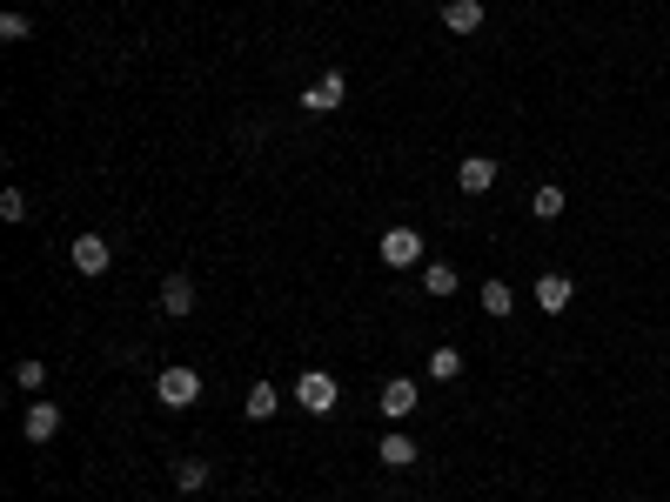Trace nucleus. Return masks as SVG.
<instances>
[{"label":"nucleus","instance_id":"nucleus-20","mask_svg":"<svg viewBox=\"0 0 670 502\" xmlns=\"http://www.w3.org/2000/svg\"><path fill=\"white\" fill-rule=\"evenodd\" d=\"M27 34H34L27 14H0V41H27Z\"/></svg>","mask_w":670,"mask_h":502},{"label":"nucleus","instance_id":"nucleus-19","mask_svg":"<svg viewBox=\"0 0 670 502\" xmlns=\"http://www.w3.org/2000/svg\"><path fill=\"white\" fill-rule=\"evenodd\" d=\"M14 382H21L27 395H41L47 389V362H21V369H14Z\"/></svg>","mask_w":670,"mask_h":502},{"label":"nucleus","instance_id":"nucleus-9","mask_svg":"<svg viewBox=\"0 0 670 502\" xmlns=\"http://www.w3.org/2000/svg\"><path fill=\"white\" fill-rule=\"evenodd\" d=\"M483 21H490V14H483V0H443V27H449V34H476Z\"/></svg>","mask_w":670,"mask_h":502},{"label":"nucleus","instance_id":"nucleus-10","mask_svg":"<svg viewBox=\"0 0 670 502\" xmlns=\"http://www.w3.org/2000/svg\"><path fill=\"white\" fill-rule=\"evenodd\" d=\"M570 295H577V282H570V275H543V282H536V308H543V315H563V308H570Z\"/></svg>","mask_w":670,"mask_h":502},{"label":"nucleus","instance_id":"nucleus-4","mask_svg":"<svg viewBox=\"0 0 670 502\" xmlns=\"http://www.w3.org/2000/svg\"><path fill=\"white\" fill-rule=\"evenodd\" d=\"M342 101H349V81H342L335 67H329V74H315V81H309V94H302V108H309V114H335Z\"/></svg>","mask_w":670,"mask_h":502},{"label":"nucleus","instance_id":"nucleus-15","mask_svg":"<svg viewBox=\"0 0 670 502\" xmlns=\"http://www.w3.org/2000/svg\"><path fill=\"white\" fill-rule=\"evenodd\" d=\"M208 482H215V469H208V462H195V456L175 462V489H181V496H201Z\"/></svg>","mask_w":670,"mask_h":502},{"label":"nucleus","instance_id":"nucleus-12","mask_svg":"<svg viewBox=\"0 0 670 502\" xmlns=\"http://www.w3.org/2000/svg\"><path fill=\"white\" fill-rule=\"evenodd\" d=\"M376 456H382V469H409V462H416V436H409V429H389V436L376 442Z\"/></svg>","mask_w":670,"mask_h":502},{"label":"nucleus","instance_id":"nucleus-21","mask_svg":"<svg viewBox=\"0 0 670 502\" xmlns=\"http://www.w3.org/2000/svg\"><path fill=\"white\" fill-rule=\"evenodd\" d=\"M0 215H7V221H27V195H21V188H0Z\"/></svg>","mask_w":670,"mask_h":502},{"label":"nucleus","instance_id":"nucleus-8","mask_svg":"<svg viewBox=\"0 0 670 502\" xmlns=\"http://www.w3.org/2000/svg\"><path fill=\"white\" fill-rule=\"evenodd\" d=\"M161 315H168V322L195 315V282H188V275H168V282H161Z\"/></svg>","mask_w":670,"mask_h":502},{"label":"nucleus","instance_id":"nucleus-2","mask_svg":"<svg viewBox=\"0 0 670 502\" xmlns=\"http://www.w3.org/2000/svg\"><path fill=\"white\" fill-rule=\"evenodd\" d=\"M295 402L309 415H335V402H342V382H335L329 369H302L295 375Z\"/></svg>","mask_w":670,"mask_h":502},{"label":"nucleus","instance_id":"nucleus-1","mask_svg":"<svg viewBox=\"0 0 670 502\" xmlns=\"http://www.w3.org/2000/svg\"><path fill=\"white\" fill-rule=\"evenodd\" d=\"M155 395H161V409H195V402H201V369H188V362L161 369L155 375Z\"/></svg>","mask_w":670,"mask_h":502},{"label":"nucleus","instance_id":"nucleus-5","mask_svg":"<svg viewBox=\"0 0 670 502\" xmlns=\"http://www.w3.org/2000/svg\"><path fill=\"white\" fill-rule=\"evenodd\" d=\"M67 262L81 268V275H108V268H114V248L101 235H81L74 248H67Z\"/></svg>","mask_w":670,"mask_h":502},{"label":"nucleus","instance_id":"nucleus-14","mask_svg":"<svg viewBox=\"0 0 670 502\" xmlns=\"http://www.w3.org/2000/svg\"><path fill=\"white\" fill-rule=\"evenodd\" d=\"M563 208H570V195H563L557 181H543V188H536V195H530V215H536V221H557Z\"/></svg>","mask_w":670,"mask_h":502},{"label":"nucleus","instance_id":"nucleus-3","mask_svg":"<svg viewBox=\"0 0 670 502\" xmlns=\"http://www.w3.org/2000/svg\"><path fill=\"white\" fill-rule=\"evenodd\" d=\"M376 255H382V268H416L423 262V235H416V228H389V235L376 241Z\"/></svg>","mask_w":670,"mask_h":502},{"label":"nucleus","instance_id":"nucleus-6","mask_svg":"<svg viewBox=\"0 0 670 502\" xmlns=\"http://www.w3.org/2000/svg\"><path fill=\"white\" fill-rule=\"evenodd\" d=\"M456 188H463V195H490V188H496V161H490V154H463Z\"/></svg>","mask_w":670,"mask_h":502},{"label":"nucleus","instance_id":"nucleus-18","mask_svg":"<svg viewBox=\"0 0 670 502\" xmlns=\"http://www.w3.org/2000/svg\"><path fill=\"white\" fill-rule=\"evenodd\" d=\"M429 375H436V382H456V375H463V349H449L443 342V349L429 355Z\"/></svg>","mask_w":670,"mask_h":502},{"label":"nucleus","instance_id":"nucleus-13","mask_svg":"<svg viewBox=\"0 0 670 502\" xmlns=\"http://www.w3.org/2000/svg\"><path fill=\"white\" fill-rule=\"evenodd\" d=\"M476 302H483V315H490V322L516 315V295H510V282H483V288H476Z\"/></svg>","mask_w":670,"mask_h":502},{"label":"nucleus","instance_id":"nucleus-11","mask_svg":"<svg viewBox=\"0 0 670 502\" xmlns=\"http://www.w3.org/2000/svg\"><path fill=\"white\" fill-rule=\"evenodd\" d=\"M382 415H389V422H402V415H416V382H409V375H396V382H382Z\"/></svg>","mask_w":670,"mask_h":502},{"label":"nucleus","instance_id":"nucleus-16","mask_svg":"<svg viewBox=\"0 0 670 502\" xmlns=\"http://www.w3.org/2000/svg\"><path fill=\"white\" fill-rule=\"evenodd\" d=\"M456 282H463V275H456L449 262H423V288L436 295V302H443V295H456Z\"/></svg>","mask_w":670,"mask_h":502},{"label":"nucleus","instance_id":"nucleus-7","mask_svg":"<svg viewBox=\"0 0 670 502\" xmlns=\"http://www.w3.org/2000/svg\"><path fill=\"white\" fill-rule=\"evenodd\" d=\"M21 436L34 442V449H41V442H54V436H61V409H54V402H34V409L21 415Z\"/></svg>","mask_w":670,"mask_h":502},{"label":"nucleus","instance_id":"nucleus-17","mask_svg":"<svg viewBox=\"0 0 670 502\" xmlns=\"http://www.w3.org/2000/svg\"><path fill=\"white\" fill-rule=\"evenodd\" d=\"M275 409H282V389H275V382H255V389H248V415H255V422H268Z\"/></svg>","mask_w":670,"mask_h":502}]
</instances>
